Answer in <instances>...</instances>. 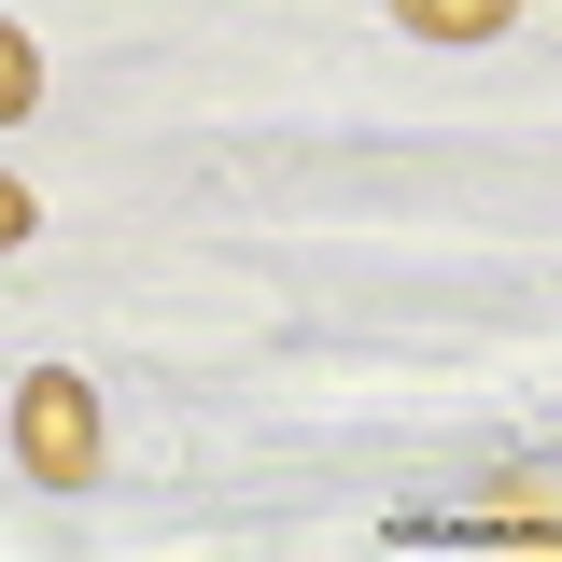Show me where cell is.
<instances>
[{"mask_svg":"<svg viewBox=\"0 0 562 562\" xmlns=\"http://www.w3.org/2000/svg\"><path fill=\"white\" fill-rule=\"evenodd\" d=\"M394 14H408L422 43H492L506 29V0H394Z\"/></svg>","mask_w":562,"mask_h":562,"instance_id":"cell-2","label":"cell"},{"mask_svg":"<svg viewBox=\"0 0 562 562\" xmlns=\"http://www.w3.org/2000/svg\"><path fill=\"white\" fill-rule=\"evenodd\" d=\"M29 99H43V57H29V29H0V127H14Z\"/></svg>","mask_w":562,"mask_h":562,"instance_id":"cell-4","label":"cell"},{"mask_svg":"<svg viewBox=\"0 0 562 562\" xmlns=\"http://www.w3.org/2000/svg\"><path fill=\"white\" fill-rule=\"evenodd\" d=\"M14 239H29V183L0 169V254H14Z\"/></svg>","mask_w":562,"mask_h":562,"instance_id":"cell-5","label":"cell"},{"mask_svg":"<svg viewBox=\"0 0 562 562\" xmlns=\"http://www.w3.org/2000/svg\"><path fill=\"white\" fill-rule=\"evenodd\" d=\"M14 464H29L43 492L99 479V394H85L70 366H29V380H14Z\"/></svg>","mask_w":562,"mask_h":562,"instance_id":"cell-1","label":"cell"},{"mask_svg":"<svg viewBox=\"0 0 562 562\" xmlns=\"http://www.w3.org/2000/svg\"><path fill=\"white\" fill-rule=\"evenodd\" d=\"M479 520H492V535H562V492H549V479H506Z\"/></svg>","mask_w":562,"mask_h":562,"instance_id":"cell-3","label":"cell"}]
</instances>
